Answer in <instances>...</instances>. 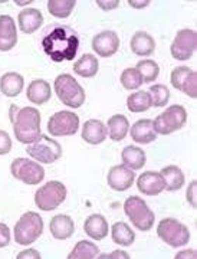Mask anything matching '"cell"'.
Returning a JSON list of instances; mask_svg holds the SVG:
<instances>
[{
  "instance_id": "obj_1",
  "label": "cell",
  "mask_w": 197,
  "mask_h": 259,
  "mask_svg": "<svg viewBox=\"0 0 197 259\" xmlns=\"http://www.w3.org/2000/svg\"><path fill=\"white\" fill-rule=\"evenodd\" d=\"M42 47L54 62L72 61L79 49V36L72 28L58 25L42 39Z\"/></svg>"
},
{
  "instance_id": "obj_2",
  "label": "cell",
  "mask_w": 197,
  "mask_h": 259,
  "mask_svg": "<svg viewBox=\"0 0 197 259\" xmlns=\"http://www.w3.org/2000/svg\"><path fill=\"white\" fill-rule=\"evenodd\" d=\"M10 122L13 124L15 136L23 144H32L40 137V114L33 107L10 105Z\"/></svg>"
},
{
  "instance_id": "obj_3",
  "label": "cell",
  "mask_w": 197,
  "mask_h": 259,
  "mask_svg": "<svg viewBox=\"0 0 197 259\" xmlns=\"http://www.w3.org/2000/svg\"><path fill=\"white\" fill-rule=\"evenodd\" d=\"M55 91L61 102L71 107V108H79L85 101L84 88L76 82L72 75L62 74L55 79Z\"/></svg>"
},
{
  "instance_id": "obj_4",
  "label": "cell",
  "mask_w": 197,
  "mask_h": 259,
  "mask_svg": "<svg viewBox=\"0 0 197 259\" xmlns=\"http://www.w3.org/2000/svg\"><path fill=\"white\" fill-rule=\"evenodd\" d=\"M124 212L138 231H150L154 225V213L138 196H131L125 200Z\"/></svg>"
},
{
  "instance_id": "obj_5",
  "label": "cell",
  "mask_w": 197,
  "mask_h": 259,
  "mask_svg": "<svg viewBox=\"0 0 197 259\" xmlns=\"http://www.w3.org/2000/svg\"><path fill=\"white\" fill-rule=\"evenodd\" d=\"M43 232V221L38 213L28 212L19 219L15 226V241L19 245H30Z\"/></svg>"
},
{
  "instance_id": "obj_6",
  "label": "cell",
  "mask_w": 197,
  "mask_h": 259,
  "mask_svg": "<svg viewBox=\"0 0 197 259\" xmlns=\"http://www.w3.org/2000/svg\"><path fill=\"white\" fill-rule=\"evenodd\" d=\"M157 233L161 241H164L173 248L184 246L190 241V232L187 226H184L183 223L173 218L163 219L157 226Z\"/></svg>"
},
{
  "instance_id": "obj_7",
  "label": "cell",
  "mask_w": 197,
  "mask_h": 259,
  "mask_svg": "<svg viewBox=\"0 0 197 259\" xmlns=\"http://www.w3.org/2000/svg\"><path fill=\"white\" fill-rule=\"evenodd\" d=\"M186 121H187V111L184 110V107L173 105L153 121V127L157 134L169 136L171 133L183 128Z\"/></svg>"
},
{
  "instance_id": "obj_8",
  "label": "cell",
  "mask_w": 197,
  "mask_h": 259,
  "mask_svg": "<svg viewBox=\"0 0 197 259\" xmlns=\"http://www.w3.org/2000/svg\"><path fill=\"white\" fill-rule=\"evenodd\" d=\"M26 153L39 163L52 164L62 156V147L58 141L40 134L38 140H35L32 144H29Z\"/></svg>"
},
{
  "instance_id": "obj_9",
  "label": "cell",
  "mask_w": 197,
  "mask_h": 259,
  "mask_svg": "<svg viewBox=\"0 0 197 259\" xmlns=\"http://www.w3.org/2000/svg\"><path fill=\"white\" fill-rule=\"evenodd\" d=\"M66 199V187L61 182H47L35 193V203L40 210H55Z\"/></svg>"
},
{
  "instance_id": "obj_10",
  "label": "cell",
  "mask_w": 197,
  "mask_h": 259,
  "mask_svg": "<svg viewBox=\"0 0 197 259\" xmlns=\"http://www.w3.org/2000/svg\"><path fill=\"white\" fill-rule=\"evenodd\" d=\"M12 176L26 185H39L45 179V168L29 160V158H16L10 166Z\"/></svg>"
},
{
  "instance_id": "obj_11",
  "label": "cell",
  "mask_w": 197,
  "mask_h": 259,
  "mask_svg": "<svg viewBox=\"0 0 197 259\" xmlns=\"http://www.w3.org/2000/svg\"><path fill=\"white\" fill-rule=\"evenodd\" d=\"M79 130V118L75 112L59 111L54 114L47 122V133L55 137L74 136Z\"/></svg>"
},
{
  "instance_id": "obj_12",
  "label": "cell",
  "mask_w": 197,
  "mask_h": 259,
  "mask_svg": "<svg viewBox=\"0 0 197 259\" xmlns=\"http://www.w3.org/2000/svg\"><path fill=\"white\" fill-rule=\"evenodd\" d=\"M197 47V33L191 29H181L171 44V55L177 61H187L190 59Z\"/></svg>"
},
{
  "instance_id": "obj_13",
  "label": "cell",
  "mask_w": 197,
  "mask_h": 259,
  "mask_svg": "<svg viewBox=\"0 0 197 259\" xmlns=\"http://www.w3.org/2000/svg\"><path fill=\"white\" fill-rule=\"evenodd\" d=\"M120 48V37L113 30H104L92 39V49L103 58L113 56Z\"/></svg>"
},
{
  "instance_id": "obj_14",
  "label": "cell",
  "mask_w": 197,
  "mask_h": 259,
  "mask_svg": "<svg viewBox=\"0 0 197 259\" xmlns=\"http://www.w3.org/2000/svg\"><path fill=\"white\" fill-rule=\"evenodd\" d=\"M134 179H135V175L131 168L125 167L124 164L114 166L108 173V185L117 192H124L131 187Z\"/></svg>"
},
{
  "instance_id": "obj_15",
  "label": "cell",
  "mask_w": 197,
  "mask_h": 259,
  "mask_svg": "<svg viewBox=\"0 0 197 259\" xmlns=\"http://www.w3.org/2000/svg\"><path fill=\"white\" fill-rule=\"evenodd\" d=\"M18 42V32L15 22L10 16H0V51L8 52L12 48H15Z\"/></svg>"
},
{
  "instance_id": "obj_16",
  "label": "cell",
  "mask_w": 197,
  "mask_h": 259,
  "mask_svg": "<svg viewBox=\"0 0 197 259\" xmlns=\"http://www.w3.org/2000/svg\"><path fill=\"white\" fill-rule=\"evenodd\" d=\"M137 187L142 194L147 196H157L164 190V180L160 173L156 171H145L138 177Z\"/></svg>"
},
{
  "instance_id": "obj_17",
  "label": "cell",
  "mask_w": 197,
  "mask_h": 259,
  "mask_svg": "<svg viewBox=\"0 0 197 259\" xmlns=\"http://www.w3.org/2000/svg\"><path fill=\"white\" fill-rule=\"evenodd\" d=\"M49 229H51V233H52V236L55 239L65 241V239L71 238L74 235L75 225H74V221L69 216H66V214H58V216H54L51 219Z\"/></svg>"
},
{
  "instance_id": "obj_18",
  "label": "cell",
  "mask_w": 197,
  "mask_h": 259,
  "mask_svg": "<svg viewBox=\"0 0 197 259\" xmlns=\"http://www.w3.org/2000/svg\"><path fill=\"white\" fill-rule=\"evenodd\" d=\"M107 127L100 120H88L82 127V139L88 144H101L107 139Z\"/></svg>"
},
{
  "instance_id": "obj_19",
  "label": "cell",
  "mask_w": 197,
  "mask_h": 259,
  "mask_svg": "<svg viewBox=\"0 0 197 259\" xmlns=\"http://www.w3.org/2000/svg\"><path fill=\"white\" fill-rule=\"evenodd\" d=\"M130 134H131L132 140L140 144H150L157 139V133L154 131L153 121L147 120V118L137 121L130 128Z\"/></svg>"
},
{
  "instance_id": "obj_20",
  "label": "cell",
  "mask_w": 197,
  "mask_h": 259,
  "mask_svg": "<svg viewBox=\"0 0 197 259\" xmlns=\"http://www.w3.org/2000/svg\"><path fill=\"white\" fill-rule=\"evenodd\" d=\"M84 231L94 241H103L108 235V222L101 214H91L85 221Z\"/></svg>"
},
{
  "instance_id": "obj_21",
  "label": "cell",
  "mask_w": 197,
  "mask_h": 259,
  "mask_svg": "<svg viewBox=\"0 0 197 259\" xmlns=\"http://www.w3.org/2000/svg\"><path fill=\"white\" fill-rule=\"evenodd\" d=\"M18 20H19L20 30L29 35V33H33L35 30H38L42 26L43 16L38 9H25L19 13Z\"/></svg>"
},
{
  "instance_id": "obj_22",
  "label": "cell",
  "mask_w": 197,
  "mask_h": 259,
  "mask_svg": "<svg viewBox=\"0 0 197 259\" xmlns=\"http://www.w3.org/2000/svg\"><path fill=\"white\" fill-rule=\"evenodd\" d=\"M26 95H28V100L30 102H33L36 105H42V104L49 101L52 91H51V87H49V83L46 81L35 79V81L29 83Z\"/></svg>"
},
{
  "instance_id": "obj_23",
  "label": "cell",
  "mask_w": 197,
  "mask_h": 259,
  "mask_svg": "<svg viewBox=\"0 0 197 259\" xmlns=\"http://www.w3.org/2000/svg\"><path fill=\"white\" fill-rule=\"evenodd\" d=\"M23 76L18 72H6L0 78V91L6 97H18L23 90Z\"/></svg>"
},
{
  "instance_id": "obj_24",
  "label": "cell",
  "mask_w": 197,
  "mask_h": 259,
  "mask_svg": "<svg viewBox=\"0 0 197 259\" xmlns=\"http://www.w3.org/2000/svg\"><path fill=\"white\" fill-rule=\"evenodd\" d=\"M160 175L164 180V189L169 192H177L184 186V182H186L183 171L177 166L164 167Z\"/></svg>"
},
{
  "instance_id": "obj_25",
  "label": "cell",
  "mask_w": 197,
  "mask_h": 259,
  "mask_svg": "<svg viewBox=\"0 0 197 259\" xmlns=\"http://www.w3.org/2000/svg\"><path fill=\"white\" fill-rule=\"evenodd\" d=\"M107 131L113 141H122L127 137V133L130 131V122L122 114H117L108 120Z\"/></svg>"
},
{
  "instance_id": "obj_26",
  "label": "cell",
  "mask_w": 197,
  "mask_h": 259,
  "mask_svg": "<svg viewBox=\"0 0 197 259\" xmlns=\"http://www.w3.org/2000/svg\"><path fill=\"white\" fill-rule=\"evenodd\" d=\"M131 49L135 55L149 56L154 52L156 42H154V39L149 33H145V32H137L131 37Z\"/></svg>"
},
{
  "instance_id": "obj_27",
  "label": "cell",
  "mask_w": 197,
  "mask_h": 259,
  "mask_svg": "<svg viewBox=\"0 0 197 259\" xmlns=\"http://www.w3.org/2000/svg\"><path fill=\"white\" fill-rule=\"evenodd\" d=\"M122 164L131 170H140L145 164V153L135 146H128L121 153Z\"/></svg>"
},
{
  "instance_id": "obj_28",
  "label": "cell",
  "mask_w": 197,
  "mask_h": 259,
  "mask_svg": "<svg viewBox=\"0 0 197 259\" xmlns=\"http://www.w3.org/2000/svg\"><path fill=\"white\" fill-rule=\"evenodd\" d=\"M98 59L91 54L82 55L74 65V71L84 78H92L98 72Z\"/></svg>"
},
{
  "instance_id": "obj_29",
  "label": "cell",
  "mask_w": 197,
  "mask_h": 259,
  "mask_svg": "<svg viewBox=\"0 0 197 259\" xmlns=\"http://www.w3.org/2000/svg\"><path fill=\"white\" fill-rule=\"evenodd\" d=\"M111 235H113V241L121 246H130L135 241V233L132 232V229L127 223L124 222L114 223Z\"/></svg>"
},
{
  "instance_id": "obj_30",
  "label": "cell",
  "mask_w": 197,
  "mask_h": 259,
  "mask_svg": "<svg viewBox=\"0 0 197 259\" xmlns=\"http://www.w3.org/2000/svg\"><path fill=\"white\" fill-rule=\"evenodd\" d=\"M100 253L98 246L89 241H79L75 245L72 252L68 255V259H92Z\"/></svg>"
},
{
  "instance_id": "obj_31",
  "label": "cell",
  "mask_w": 197,
  "mask_h": 259,
  "mask_svg": "<svg viewBox=\"0 0 197 259\" xmlns=\"http://www.w3.org/2000/svg\"><path fill=\"white\" fill-rule=\"evenodd\" d=\"M151 107L150 94L147 91H138L131 94L127 100V108L131 112H144Z\"/></svg>"
},
{
  "instance_id": "obj_32",
  "label": "cell",
  "mask_w": 197,
  "mask_h": 259,
  "mask_svg": "<svg viewBox=\"0 0 197 259\" xmlns=\"http://www.w3.org/2000/svg\"><path fill=\"white\" fill-rule=\"evenodd\" d=\"M75 3V0H49L47 2V10L55 18L65 19L74 10Z\"/></svg>"
},
{
  "instance_id": "obj_33",
  "label": "cell",
  "mask_w": 197,
  "mask_h": 259,
  "mask_svg": "<svg viewBox=\"0 0 197 259\" xmlns=\"http://www.w3.org/2000/svg\"><path fill=\"white\" fill-rule=\"evenodd\" d=\"M135 69L140 72L141 78H142V82L150 83L154 82L157 79L160 72L159 65L156 64L154 61H150V59H145V61H140Z\"/></svg>"
},
{
  "instance_id": "obj_34",
  "label": "cell",
  "mask_w": 197,
  "mask_h": 259,
  "mask_svg": "<svg viewBox=\"0 0 197 259\" xmlns=\"http://www.w3.org/2000/svg\"><path fill=\"white\" fill-rule=\"evenodd\" d=\"M151 105L154 107H166L170 100V91L166 85H153L150 88Z\"/></svg>"
},
{
  "instance_id": "obj_35",
  "label": "cell",
  "mask_w": 197,
  "mask_h": 259,
  "mask_svg": "<svg viewBox=\"0 0 197 259\" xmlns=\"http://www.w3.org/2000/svg\"><path fill=\"white\" fill-rule=\"evenodd\" d=\"M121 83L125 90H137L142 85V78L135 68H127L121 74Z\"/></svg>"
},
{
  "instance_id": "obj_36",
  "label": "cell",
  "mask_w": 197,
  "mask_h": 259,
  "mask_svg": "<svg viewBox=\"0 0 197 259\" xmlns=\"http://www.w3.org/2000/svg\"><path fill=\"white\" fill-rule=\"evenodd\" d=\"M191 68H188V66H177V68H174L173 69V72H171V83H173V87L178 90V91H181V88H183V83L184 81L187 79V76L191 74Z\"/></svg>"
},
{
  "instance_id": "obj_37",
  "label": "cell",
  "mask_w": 197,
  "mask_h": 259,
  "mask_svg": "<svg viewBox=\"0 0 197 259\" xmlns=\"http://www.w3.org/2000/svg\"><path fill=\"white\" fill-rule=\"evenodd\" d=\"M181 91L190 98H197V74L194 71H191V74L188 75L187 79L184 81Z\"/></svg>"
},
{
  "instance_id": "obj_38",
  "label": "cell",
  "mask_w": 197,
  "mask_h": 259,
  "mask_svg": "<svg viewBox=\"0 0 197 259\" xmlns=\"http://www.w3.org/2000/svg\"><path fill=\"white\" fill-rule=\"evenodd\" d=\"M12 150V140H10L9 134L6 131L0 130V156L8 154Z\"/></svg>"
},
{
  "instance_id": "obj_39",
  "label": "cell",
  "mask_w": 197,
  "mask_h": 259,
  "mask_svg": "<svg viewBox=\"0 0 197 259\" xmlns=\"http://www.w3.org/2000/svg\"><path fill=\"white\" fill-rule=\"evenodd\" d=\"M10 243V229L5 225L0 223V248H5Z\"/></svg>"
},
{
  "instance_id": "obj_40",
  "label": "cell",
  "mask_w": 197,
  "mask_h": 259,
  "mask_svg": "<svg viewBox=\"0 0 197 259\" xmlns=\"http://www.w3.org/2000/svg\"><path fill=\"white\" fill-rule=\"evenodd\" d=\"M96 258H101V259H128L130 258V255L127 253V252H124V250H114L111 253H103L101 256H96Z\"/></svg>"
},
{
  "instance_id": "obj_41",
  "label": "cell",
  "mask_w": 197,
  "mask_h": 259,
  "mask_svg": "<svg viewBox=\"0 0 197 259\" xmlns=\"http://www.w3.org/2000/svg\"><path fill=\"white\" fill-rule=\"evenodd\" d=\"M196 187H197V182H191L190 186H188L187 190V200L188 203L191 204L194 209L197 207V202H196Z\"/></svg>"
},
{
  "instance_id": "obj_42",
  "label": "cell",
  "mask_w": 197,
  "mask_h": 259,
  "mask_svg": "<svg viewBox=\"0 0 197 259\" xmlns=\"http://www.w3.org/2000/svg\"><path fill=\"white\" fill-rule=\"evenodd\" d=\"M96 5L104 10H113L118 8L120 2L118 0H108V2H103V0H96Z\"/></svg>"
},
{
  "instance_id": "obj_43",
  "label": "cell",
  "mask_w": 197,
  "mask_h": 259,
  "mask_svg": "<svg viewBox=\"0 0 197 259\" xmlns=\"http://www.w3.org/2000/svg\"><path fill=\"white\" fill-rule=\"evenodd\" d=\"M16 258L18 259H40L42 256H40V253H39L38 250L28 249V250H23V252H20Z\"/></svg>"
},
{
  "instance_id": "obj_44",
  "label": "cell",
  "mask_w": 197,
  "mask_h": 259,
  "mask_svg": "<svg viewBox=\"0 0 197 259\" xmlns=\"http://www.w3.org/2000/svg\"><path fill=\"white\" fill-rule=\"evenodd\" d=\"M183 258L196 259L197 253L193 249H187V250H181V252H178L177 255H176V259H183Z\"/></svg>"
},
{
  "instance_id": "obj_45",
  "label": "cell",
  "mask_w": 197,
  "mask_h": 259,
  "mask_svg": "<svg viewBox=\"0 0 197 259\" xmlns=\"http://www.w3.org/2000/svg\"><path fill=\"white\" fill-rule=\"evenodd\" d=\"M128 3H130V6L132 8H145V6H149V3H150V0H142V2H135V0H128Z\"/></svg>"
},
{
  "instance_id": "obj_46",
  "label": "cell",
  "mask_w": 197,
  "mask_h": 259,
  "mask_svg": "<svg viewBox=\"0 0 197 259\" xmlns=\"http://www.w3.org/2000/svg\"><path fill=\"white\" fill-rule=\"evenodd\" d=\"M29 3H32V2H16V5H19V6H25V5H29Z\"/></svg>"
}]
</instances>
